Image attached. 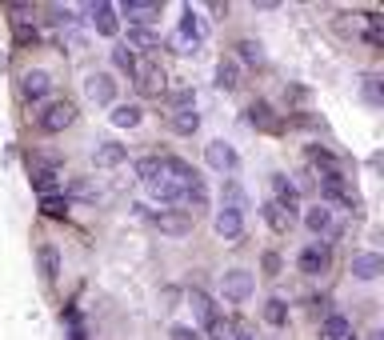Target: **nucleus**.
<instances>
[{
  "mask_svg": "<svg viewBox=\"0 0 384 340\" xmlns=\"http://www.w3.org/2000/svg\"><path fill=\"white\" fill-rule=\"evenodd\" d=\"M84 89H89L92 104H112V100H116V80H112V72H89Z\"/></svg>",
  "mask_w": 384,
  "mask_h": 340,
  "instance_id": "4468645a",
  "label": "nucleus"
},
{
  "mask_svg": "<svg viewBox=\"0 0 384 340\" xmlns=\"http://www.w3.org/2000/svg\"><path fill=\"white\" fill-rule=\"evenodd\" d=\"M188 309L196 312V320H201V324H208V320L216 316V300L208 296L204 289H188Z\"/></svg>",
  "mask_w": 384,
  "mask_h": 340,
  "instance_id": "4be33fe9",
  "label": "nucleus"
},
{
  "mask_svg": "<svg viewBox=\"0 0 384 340\" xmlns=\"http://www.w3.org/2000/svg\"><path fill=\"white\" fill-rule=\"evenodd\" d=\"M204 332H208V340H228V332H233V329H228V320H224L221 312H216V316L208 320V324H204Z\"/></svg>",
  "mask_w": 384,
  "mask_h": 340,
  "instance_id": "c9c22d12",
  "label": "nucleus"
},
{
  "mask_svg": "<svg viewBox=\"0 0 384 340\" xmlns=\"http://www.w3.org/2000/svg\"><path fill=\"white\" fill-rule=\"evenodd\" d=\"M204 36H208V24L201 20V12L192 9V4H184L181 9V24H176V36H172V44L181 52H192V49H201Z\"/></svg>",
  "mask_w": 384,
  "mask_h": 340,
  "instance_id": "f03ea898",
  "label": "nucleus"
},
{
  "mask_svg": "<svg viewBox=\"0 0 384 340\" xmlns=\"http://www.w3.org/2000/svg\"><path fill=\"white\" fill-rule=\"evenodd\" d=\"M29 180H32V189L41 192V196H52V192L61 189V172H56V164H44V160H36V156L29 160Z\"/></svg>",
  "mask_w": 384,
  "mask_h": 340,
  "instance_id": "9d476101",
  "label": "nucleus"
},
{
  "mask_svg": "<svg viewBox=\"0 0 384 340\" xmlns=\"http://www.w3.org/2000/svg\"><path fill=\"white\" fill-rule=\"evenodd\" d=\"M224 204H228V209H244V189H241V184H236V180L233 176H228V180H224Z\"/></svg>",
  "mask_w": 384,
  "mask_h": 340,
  "instance_id": "72a5a7b5",
  "label": "nucleus"
},
{
  "mask_svg": "<svg viewBox=\"0 0 384 340\" xmlns=\"http://www.w3.org/2000/svg\"><path fill=\"white\" fill-rule=\"evenodd\" d=\"M116 16L128 20V29H148L152 20H161V4H152V0H128L116 9Z\"/></svg>",
  "mask_w": 384,
  "mask_h": 340,
  "instance_id": "1a4fd4ad",
  "label": "nucleus"
},
{
  "mask_svg": "<svg viewBox=\"0 0 384 340\" xmlns=\"http://www.w3.org/2000/svg\"><path fill=\"white\" fill-rule=\"evenodd\" d=\"M308 160H313V169L320 172V176H324V172H336V156L328 149H320V144H313V149H308Z\"/></svg>",
  "mask_w": 384,
  "mask_h": 340,
  "instance_id": "2f4dec72",
  "label": "nucleus"
},
{
  "mask_svg": "<svg viewBox=\"0 0 384 340\" xmlns=\"http://www.w3.org/2000/svg\"><path fill=\"white\" fill-rule=\"evenodd\" d=\"M181 200H188L192 212H208V189H204V180H201V176L192 180L188 189L181 192Z\"/></svg>",
  "mask_w": 384,
  "mask_h": 340,
  "instance_id": "a878e982",
  "label": "nucleus"
},
{
  "mask_svg": "<svg viewBox=\"0 0 384 340\" xmlns=\"http://www.w3.org/2000/svg\"><path fill=\"white\" fill-rule=\"evenodd\" d=\"M52 92V72L49 69H29L21 76V96L29 100V104H41V100H49Z\"/></svg>",
  "mask_w": 384,
  "mask_h": 340,
  "instance_id": "6e6552de",
  "label": "nucleus"
},
{
  "mask_svg": "<svg viewBox=\"0 0 384 340\" xmlns=\"http://www.w3.org/2000/svg\"><path fill=\"white\" fill-rule=\"evenodd\" d=\"M320 336H324V340H348V336H353V324H348V316L333 312V316H324Z\"/></svg>",
  "mask_w": 384,
  "mask_h": 340,
  "instance_id": "b1692460",
  "label": "nucleus"
},
{
  "mask_svg": "<svg viewBox=\"0 0 384 340\" xmlns=\"http://www.w3.org/2000/svg\"><path fill=\"white\" fill-rule=\"evenodd\" d=\"M248 116H253V124H261V129H273V109H268L264 100L248 109Z\"/></svg>",
  "mask_w": 384,
  "mask_h": 340,
  "instance_id": "e433bc0d",
  "label": "nucleus"
},
{
  "mask_svg": "<svg viewBox=\"0 0 384 340\" xmlns=\"http://www.w3.org/2000/svg\"><path fill=\"white\" fill-rule=\"evenodd\" d=\"M108 120L116 129H141L144 124V104H112Z\"/></svg>",
  "mask_w": 384,
  "mask_h": 340,
  "instance_id": "6ab92c4d",
  "label": "nucleus"
},
{
  "mask_svg": "<svg viewBox=\"0 0 384 340\" xmlns=\"http://www.w3.org/2000/svg\"><path fill=\"white\" fill-rule=\"evenodd\" d=\"M236 340H253V336H248V332H241V336H236Z\"/></svg>",
  "mask_w": 384,
  "mask_h": 340,
  "instance_id": "a19ab883",
  "label": "nucleus"
},
{
  "mask_svg": "<svg viewBox=\"0 0 384 340\" xmlns=\"http://www.w3.org/2000/svg\"><path fill=\"white\" fill-rule=\"evenodd\" d=\"M64 200H84V204H104L108 200V189L101 180H72L69 184V196Z\"/></svg>",
  "mask_w": 384,
  "mask_h": 340,
  "instance_id": "dca6fc26",
  "label": "nucleus"
},
{
  "mask_svg": "<svg viewBox=\"0 0 384 340\" xmlns=\"http://www.w3.org/2000/svg\"><path fill=\"white\" fill-rule=\"evenodd\" d=\"M136 176H141V184H152L161 176V156H141L136 160Z\"/></svg>",
  "mask_w": 384,
  "mask_h": 340,
  "instance_id": "473e14b6",
  "label": "nucleus"
},
{
  "mask_svg": "<svg viewBox=\"0 0 384 340\" xmlns=\"http://www.w3.org/2000/svg\"><path fill=\"white\" fill-rule=\"evenodd\" d=\"M92 160H96L101 169H121L124 160H128V152H124L121 140H101V144H96V152H92Z\"/></svg>",
  "mask_w": 384,
  "mask_h": 340,
  "instance_id": "a211bd4d",
  "label": "nucleus"
},
{
  "mask_svg": "<svg viewBox=\"0 0 384 340\" xmlns=\"http://www.w3.org/2000/svg\"><path fill=\"white\" fill-rule=\"evenodd\" d=\"M304 229H308V232H316V236H328V232L336 229L333 209H328V204H313V209L304 212Z\"/></svg>",
  "mask_w": 384,
  "mask_h": 340,
  "instance_id": "f3484780",
  "label": "nucleus"
},
{
  "mask_svg": "<svg viewBox=\"0 0 384 340\" xmlns=\"http://www.w3.org/2000/svg\"><path fill=\"white\" fill-rule=\"evenodd\" d=\"M213 229L221 240H241L244 236V209H228L221 204V212L213 216Z\"/></svg>",
  "mask_w": 384,
  "mask_h": 340,
  "instance_id": "9b49d317",
  "label": "nucleus"
},
{
  "mask_svg": "<svg viewBox=\"0 0 384 340\" xmlns=\"http://www.w3.org/2000/svg\"><path fill=\"white\" fill-rule=\"evenodd\" d=\"M204 164L216 172H224V176H233L236 169H241V152L228 144V140H213L208 149H204Z\"/></svg>",
  "mask_w": 384,
  "mask_h": 340,
  "instance_id": "423d86ee",
  "label": "nucleus"
},
{
  "mask_svg": "<svg viewBox=\"0 0 384 340\" xmlns=\"http://www.w3.org/2000/svg\"><path fill=\"white\" fill-rule=\"evenodd\" d=\"M132 80H136V92H141V96H161L164 92V69L156 60H136Z\"/></svg>",
  "mask_w": 384,
  "mask_h": 340,
  "instance_id": "0eeeda50",
  "label": "nucleus"
},
{
  "mask_svg": "<svg viewBox=\"0 0 384 340\" xmlns=\"http://www.w3.org/2000/svg\"><path fill=\"white\" fill-rule=\"evenodd\" d=\"M264 272H268V276L281 272V256H276V252H264Z\"/></svg>",
  "mask_w": 384,
  "mask_h": 340,
  "instance_id": "ea45409f",
  "label": "nucleus"
},
{
  "mask_svg": "<svg viewBox=\"0 0 384 340\" xmlns=\"http://www.w3.org/2000/svg\"><path fill=\"white\" fill-rule=\"evenodd\" d=\"M36 209H41L44 220H64V216H69V200H64L61 192H52V196H41Z\"/></svg>",
  "mask_w": 384,
  "mask_h": 340,
  "instance_id": "bb28decb",
  "label": "nucleus"
},
{
  "mask_svg": "<svg viewBox=\"0 0 384 340\" xmlns=\"http://www.w3.org/2000/svg\"><path fill=\"white\" fill-rule=\"evenodd\" d=\"M168 132H172V136H192V132H201V112H196V109L172 112V116H168Z\"/></svg>",
  "mask_w": 384,
  "mask_h": 340,
  "instance_id": "412c9836",
  "label": "nucleus"
},
{
  "mask_svg": "<svg viewBox=\"0 0 384 340\" xmlns=\"http://www.w3.org/2000/svg\"><path fill=\"white\" fill-rule=\"evenodd\" d=\"M148 224L161 232V236L184 240L192 232V224H196V216H192L188 209H156V212H148Z\"/></svg>",
  "mask_w": 384,
  "mask_h": 340,
  "instance_id": "f257e3e1",
  "label": "nucleus"
},
{
  "mask_svg": "<svg viewBox=\"0 0 384 340\" xmlns=\"http://www.w3.org/2000/svg\"><path fill=\"white\" fill-rule=\"evenodd\" d=\"M213 80H216V89H221V92H236V89H241V64H236L233 56H224L221 64H216Z\"/></svg>",
  "mask_w": 384,
  "mask_h": 340,
  "instance_id": "aec40b11",
  "label": "nucleus"
},
{
  "mask_svg": "<svg viewBox=\"0 0 384 340\" xmlns=\"http://www.w3.org/2000/svg\"><path fill=\"white\" fill-rule=\"evenodd\" d=\"M136 60H141V52H132L128 44H116V49H112V64H116V72H136Z\"/></svg>",
  "mask_w": 384,
  "mask_h": 340,
  "instance_id": "c756f323",
  "label": "nucleus"
},
{
  "mask_svg": "<svg viewBox=\"0 0 384 340\" xmlns=\"http://www.w3.org/2000/svg\"><path fill=\"white\" fill-rule=\"evenodd\" d=\"M261 212H264V220H268V229H273V232H288V229H293V212H284L276 200H268Z\"/></svg>",
  "mask_w": 384,
  "mask_h": 340,
  "instance_id": "393cba45",
  "label": "nucleus"
},
{
  "mask_svg": "<svg viewBox=\"0 0 384 340\" xmlns=\"http://www.w3.org/2000/svg\"><path fill=\"white\" fill-rule=\"evenodd\" d=\"M76 124V104L72 100H49V104H41V116H36V129L49 132V136H56V132L72 129Z\"/></svg>",
  "mask_w": 384,
  "mask_h": 340,
  "instance_id": "7ed1b4c3",
  "label": "nucleus"
},
{
  "mask_svg": "<svg viewBox=\"0 0 384 340\" xmlns=\"http://www.w3.org/2000/svg\"><path fill=\"white\" fill-rule=\"evenodd\" d=\"M236 56H241L244 64H256V69H261L264 64V44L261 40H241V44H236Z\"/></svg>",
  "mask_w": 384,
  "mask_h": 340,
  "instance_id": "7c9ffc66",
  "label": "nucleus"
},
{
  "mask_svg": "<svg viewBox=\"0 0 384 340\" xmlns=\"http://www.w3.org/2000/svg\"><path fill=\"white\" fill-rule=\"evenodd\" d=\"M124 44H128L132 52L136 49H161V36L152 29H128V40H124Z\"/></svg>",
  "mask_w": 384,
  "mask_h": 340,
  "instance_id": "c85d7f7f",
  "label": "nucleus"
},
{
  "mask_svg": "<svg viewBox=\"0 0 384 340\" xmlns=\"http://www.w3.org/2000/svg\"><path fill=\"white\" fill-rule=\"evenodd\" d=\"M36 269H41V280H44V284H56V280H61V269H64L61 249L44 240L41 249H36Z\"/></svg>",
  "mask_w": 384,
  "mask_h": 340,
  "instance_id": "f8f14e48",
  "label": "nucleus"
},
{
  "mask_svg": "<svg viewBox=\"0 0 384 340\" xmlns=\"http://www.w3.org/2000/svg\"><path fill=\"white\" fill-rule=\"evenodd\" d=\"M168 340H204L201 329H188V324H172L168 329Z\"/></svg>",
  "mask_w": 384,
  "mask_h": 340,
  "instance_id": "58836bf2",
  "label": "nucleus"
},
{
  "mask_svg": "<svg viewBox=\"0 0 384 340\" xmlns=\"http://www.w3.org/2000/svg\"><path fill=\"white\" fill-rule=\"evenodd\" d=\"M364 100H368L373 109H380V104H384V96H380V80H376V76L364 80Z\"/></svg>",
  "mask_w": 384,
  "mask_h": 340,
  "instance_id": "4c0bfd02",
  "label": "nucleus"
},
{
  "mask_svg": "<svg viewBox=\"0 0 384 340\" xmlns=\"http://www.w3.org/2000/svg\"><path fill=\"white\" fill-rule=\"evenodd\" d=\"M264 324H273V329H284V324H288V304H284L281 296L264 300Z\"/></svg>",
  "mask_w": 384,
  "mask_h": 340,
  "instance_id": "cd10ccee",
  "label": "nucleus"
},
{
  "mask_svg": "<svg viewBox=\"0 0 384 340\" xmlns=\"http://www.w3.org/2000/svg\"><path fill=\"white\" fill-rule=\"evenodd\" d=\"M380 269H384V260H380V252H356L353 256V280H360V284H373L376 276H380Z\"/></svg>",
  "mask_w": 384,
  "mask_h": 340,
  "instance_id": "2eb2a0df",
  "label": "nucleus"
},
{
  "mask_svg": "<svg viewBox=\"0 0 384 340\" xmlns=\"http://www.w3.org/2000/svg\"><path fill=\"white\" fill-rule=\"evenodd\" d=\"M172 109H176V112L196 109V89H176V92H172Z\"/></svg>",
  "mask_w": 384,
  "mask_h": 340,
  "instance_id": "f704fd0d",
  "label": "nucleus"
},
{
  "mask_svg": "<svg viewBox=\"0 0 384 340\" xmlns=\"http://www.w3.org/2000/svg\"><path fill=\"white\" fill-rule=\"evenodd\" d=\"M328 264H333V249H328L324 240H316V244L300 249V256H296V269H300L304 276H324Z\"/></svg>",
  "mask_w": 384,
  "mask_h": 340,
  "instance_id": "39448f33",
  "label": "nucleus"
},
{
  "mask_svg": "<svg viewBox=\"0 0 384 340\" xmlns=\"http://www.w3.org/2000/svg\"><path fill=\"white\" fill-rule=\"evenodd\" d=\"M221 289H224V300H233V304H244V300L256 292V276L248 269H228L221 280Z\"/></svg>",
  "mask_w": 384,
  "mask_h": 340,
  "instance_id": "20e7f679",
  "label": "nucleus"
},
{
  "mask_svg": "<svg viewBox=\"0 0 384 340\" xmlns=\"http://www.w3.org/2000/svg\"><path fill=\"white\" fill-rule=\"evenodd\" d=\"M144 189H148V196L152 200H161V204H176V200H181V184H172L168 176H156L152 180V184H144Z\"/></svg>",
  "mask_w": 384,
  "mask_h": 340,
  "instance_id": "5701e85b",
  "label": "nucleus"
},
{
  "mask_svg": "<svg viewBox=\"0 0 384 340\" xmlns=\"http://www.w3.org/2000/svg\"><path fill=\"white\" fill-rule=\"evenodd\" d=\"M89 16H92V29L101 36H116L121 32V16H116V4H89Z\"/></svg>",
  "mask_w": 384,
  "mask_h": 340,
  "instance_id": "ddd939ff",
  "label": "nucleus"
}]
</instances>
